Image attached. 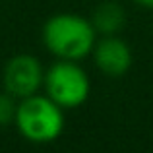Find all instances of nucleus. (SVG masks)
Here are the masks:
<instances>
[{
  "mask_svg": "<svg viewBox=\"0 0 153 153\" xmlns=\"http://www.w3.org/2000/svg\"><path fill=\"white\" fill-rule=\"evenodd\" d=\"M41 39L45 49L54 58L82 62L91 54L99 35L89 18L70 14V12H60L45 22Z\"/></svg>",
  "mask_w": 153,
  "mask_h": 153,
  "instance_id": "obj_1",
  "label": "nucleus"
},
{
  "mask_svg": "<svg viewBox=\"0 0 153 153\" xmlns=\"http://www.w3.org/2000/svg\"><path fill=\"white\" fill-rule=\"evenodd\" d=\"M64 108L49 95L35 93L18 101L14 126L31 143H51L64 132Z\"/></svg>",
  "mask_w": 153,
  "mask_h": 153,
  "instance_id": "obj_2",
  "label": "nucleus"
},
{
  "mask_svg": "<svg viewBox=\"0 0 153 153\" xmlns=\"http://www.w3.org/2000/svg\"><path fill=\"white\" fill-rule=\"evenodd\" d=\"M43 93L49 95L56 105L70 111L87 101L91 93V82L87 72L76 60H58L45 70Z\"/></svg>",
  "mask_w": 153,
  "mask_h": 153,
  "instance_id": "obj_3",
  "label": "nucleus"
},
{
  "mask_svg": "<svg viewBox=\"0 0 153 153\" xmlns=\"http://www.w3.org/2000/svg\"><path fill=\"white\" fill-rule=\"evenodd\" d=\"M43 79H45L43 64L39 62L37 56L27 54V52L12 56L2 72L4 91L16 97L18 101L39 93L43 89Z\"/></svg>",
  "mask_w": 153,
  "mask_h": 153,
  "instance_id": "obj_4",
  "label": "nucleus"
},
{
  "mask_svg": "<svg viewBox=\"0 0 153 153\" xmlns=\"http://www.w3.org/2000/svg\"><path fill=\"white\" fill-rule=\"evenodd\" d=\"M91 56L97 70L107 78H122L134 62L132 49L118 35H101L91 51Z\"/></svg>",
  "mask_w": 153,
  "mask_h": 153,
  "instance_id": "obj_5",
  "label": "nucleus"
},
{
  "mask_svg": "<svg viewBox=\"0 0 153 153\" xmlns=\"http://www.w3.org/2000/svg\"><path fill=\"white\" fill-rule=\"evenodd\" d=\"M91 23H93L97 35H118V31L122 29L124 22H126V14L124 8L118 2H103L95 8L93 16H91Z\"/></svg>",
  "mask_w": 153,
  "mask_h": 153,
  "instance_id": "obj_6",
  "label": "nucleus"
},
{
  "mask_svg": "<svg viewBox=\"0 0 153 153\" xmlns=\"http://www.w3.org/2000/svg\"><path fill=\"white\" fill-rule=\"evenodd\" d=\"M16 108H18V99L12 97L6 91H2V93H0V126L14 124Z\"/></svg>",
  "mask_w": 153,
  "mask_h": 153,
  "instance_id": "obj_7",
  "label": "nucleus"
},
{
  "mask_svg": "<svg viewBox=\"0 0 153 153\" xmlns=\"http://www.w3.org/2000/svg\"><path fill=\"white\" fill-rule=\"evenodd\" d=\"M134 2L143 6V8H153V0H134Z\"/></svg>",
  "mask_w": 153,
  "mask_h": 153,
  "instance_id": "obj_8",
  "label": "nucleus"
}]
</instances>
